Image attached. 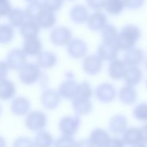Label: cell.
<instances>
[{"mask_svg": "<svg viewBox=\"0 0 147 147\" xmlns=\"http://www.w3.org/2000/svg\"><path fill=\"white\" fill-rule=\"evenodd\" d=\"M125 144L122 139L118 138H110L107 144V146H123Z\"/></svg>", "mask_w": 147, "mask_h": 147, "instance_id": "7bdbcfd3", "label": "cell"}, {"mask_svg": "<svg viewBox=\"0 0 147 147\" xmlns=\"http://www.w3.org/2000/svg\"><path fill=\"white\" fill-rule=\"evenodd\" d=\"M103 42L108 44H114L118 36L116 28L111 24H107L102 29Z\"/></svg>", "mask_w": 147, "mask_h": 147, "instance_id": "1f68e13d", "label": "cell"}, {"mask_svg": "<svg viewBox=\"0 0 147 147\" xmlns=\"http://www.w3.org/2000/svg\"><path fill=\"white\" fill-rule=\"evenodd\" d=\"M110 138L106 131L102 129L96 128L91 131L88 140L91 146H107Z\"/></svg>", "mask_w": 147, "mask_h": 147, "instance_id": "9a60e30c", "label": "cell"}, {"mask_svg": "<svg viewBox=\"0 0 147 147\" xmlns=\"http://www.w3.org/2000/svg\"><path fill=\"white\" fill-rule=\"evenodd\" d=\"M26 1L28 2H34V1H37V0H25Z\"/></svg>", "mask_w": 147, "mask_h": 147, "instance_id": "bcb514c9", "label": "cell"}, {"mask_svg": "<svg viewBox=\"0 0 147 147\" xmlns=\"http://www.w3.org/2000/svg\"><path fill=\"white\" fill-rule=\"evenodd\" d=\"M13 146H36L35 142H33L29 138L25 137H20L17 139L14 144Z\"/></svg>", "mask_w": 147, "mask_h": 147, "instance_id": "60d3db41", "label": "cell"}, {"mask_svg": "<svg viewBox=\"0 0 147 147\" xmlns=\"http://www.w3.org/2000/svg\"><path fill=\"white\" fill-rule=\"evenodd\" d=\"M141 132L142 137V140L145 143H147V123L142 126L141 129Z\"/></svg>", "mask_w": 147, "mask_h": 147, "instance_id": "f6af8a7d", "label": "cell"}, {"mask_svg": "<svg viewBox=\"0 0 147 147\" xmlns=\"http://www.w3.org/2000/svg\"><path fill=\"white\" fill-rule=\"evenodd\" d=\"M68 1H71V0H68Z\"/></svg>", "mask_w": 147, "mask_h": 147, "instance_id": "681fc988", "label": "cell"}, {"mask_svg": "<svg viewBox=\"0 0 147 147\" xmlns=\"http://www.w3.org/2000/svg\"><path fill=\"white\" fill-rule=\"evenodd\" d=\"M16 92L14 84L5 78L1 79L0 82V96L2 99H9L12 98Z\"/></svg>", "mask_w": 147, "mask_h": 147, "instance_id": "f1b7e54d", "label": "cell"}, {"mask_svg": "<svg viewBox=\"0 0 147 147\" xmlns=\"http://www.w3.org/2000/svg\"><path fill=\"white\" fill-rule=\"evenodd\" d=\"M60 95L53 90H45L41 96V102L43 106L49 110L56 109L60 103Z\"/></svg>", "mask_w": 147, "mask_h": 147, "instance_id": "4fadbf2b", "label": "cell"}, {"mask_svg": "<svg viewBox=\"0 0 147 147\" xmlns=\"http://www.w3.org/2000/svg\"><path fill=\"white\" fill-rule=\"evenodd\" d=\"M50 40L57 45H67L71 40V31L66 27L56 28L50 33Z\"/></svg>", "mask_w": 147, "mask_h": 147, "instance_id": "52a82bcc", "label": "cell"}, {"mask_svg": "<svg viewBox=\"0 0 147 147\" xmlns=\"http://www.w3.org/2000/svg\"><path fill=\"white\" fill-rule=\"evenodd\" d=\"M144 59V52L138 48H131L126 51L123 56V61L126 65L137 66Z\"/></svg>", "mask_w": 147, "mask_h": 147, "instance_id": "5bb4252c", "label": "cell"}, {"mask_svg": "<svg viewBox=\"0 0 147 147\" xmlns=\"http://www.w3.org/2000/svg\"><path fill=\"white\" fill-rule=\"evenodd\" d=\"M116 91L114 86L109 83L99 84L95 90V95L97 99L103 103L111 102L115 98Z\"/></svg>", "mask_w": 147, "mask_h": 147, "instance_id": "9c48e42d", "label": "cell"}, {"mask_svg": "<svg viewBox=\"0 0 147 147\" xmlns=\"http://www.w3.org/2000/svg\"><path fill=\"white\" fill-rule=\"evenodd\" d=\"M146 87H147V82H146Z\"/></svg>", "mask_w": 147, "mask_h": 147, "instance_id": "c3c4849f", "label": "cell"}, {"mask_svg": "<svg viewBox=\"0 0 147 147\" xmlns=\"http://www.w3.org/2000/svg\"><path fill=\"white\" fill-rule=\"evenodd\" d=\"M127 119L122 115H116L113 117L109 122V129L114 134L123 133L126 129Z\"/></svg>", "mask_w": 147, "mask_h": 147, "instance_id": "cb8c5ba5", "label": "cell"}, {"mask_svg": "<svg viewBox=\"0 0 147 147\" xmlns=\"http://www.w3.org/2000/svg\"><path fill=\"white\" fill-rule=\"evenodd\" d=\"M26 53L20 49H13L7 54L6 63L11 69H20L26 64Z\"/></svg>", "mask_w": 147, "mask_h": 147, "instance_id": "8992f818", "label": "cell"}, {"mask_svg": "<svg viewBox=\"0 0 147 147\" xmlns=\"http://www.w3.org/2000/svg\"><path fill=\"white\" fill-rule=\"evenodd\" d=\"M1 69H0V75H1V79H4L7 75L8 72V65L7 63H5L3 61H1Z\"/></svg>", "mask_w": 147, "mask_h": 147, "instance_id": "ee69618b", "label": "cell"}, {"mask_svg": "<svg viewBox=\"0 0 147 147\" xmlns=\"http://www.w3.org/2000/svg\"><path fill=\"white\" fill-rule=\"evenodd\" d=\"M146 69H147V60H146Z\"/></svg>", "mask_w": 147, "mask_h": 147, "instance_id": "7dc6e473", "label": "cell"}, {"mask_svg": "<svg viewBox=\"0 0 147 147\" xmlns=\"http://www.w3.org/2000/svg\"><path fill=\"white\" fill-rule=\"evenodd\" d=\"M11 10V5L9 0H1L0 2V15L1 16H7Z\"/></svg>", "mask_w": 147, "mask_h": 147, "instance_id": "b9f144b4", "label": "cell"}, {"mask_svg": "<svg viewBox=\"0 0 147 147\" xmlns=\"http://www.w3.org/2000/svg\"><path fill=\"white\" fill-rule=\"evenodd\" d=\"M30 109L29 101L24 97H18L13 100L11 104V110L17 115H23Z\"/></svg>", "mask_w": 147, "mask_h": 147, "instance_id": "603a6c76", "label": "cell"}, {"mask_svg": "<svg viewBox=\"0 0 147 147\" xmlns=\"http://www.w3.org/2000/svg\"><path fill=\"white\" fill-rule=\"evenodd\" d=\"M107 22L106 16L99 11H96L91 14L87 21L88 27L94 31L102 30L107 25Z\"/></svg>", "mask_w": 147, "mask_h": 147, "instance_id": "7c38bea8", "label": "cell"}, {"mask_svg": "<svg viewBox=\"0 0 147 147\" xmlns=\"http://www.w3.org/2000/svg\"><path fill=\"white\" fill-rule=\"evenodd\" d=\"M125 7L132 10L138 9L141 7L145 2V0H123Z\"/></svg>", "mask_w": 147, "mask_h": 147, "instance_id": "f35d334b", "label": "cell"}, {"mask_svg": "<svg viewBox=\"0 0 147 147\" xmlns=\"http://www.w3.org/2000/svg\"><path fill=\"white\" fill-rule=\"evenodd\" d=\"M57 56L51 52H40L37 57V64L44 68L53 67L57 62Z\"/></svg>", "mask_w": 147, "mask_h": 147, "instance_id": "83f0119b", "label": "cell"}, {"mask_svg": "<svg viewBox=\"0 0 147 147\" xmlns=\"http://www.w3.org/2000/svg\"><path fill=\"white\" fill-rule=\"evenodd\" d=\"M7 16L10 25L16 28L21 26L27 18L25 11L19 8L11 9Z\"/></svg>", "mask_w": 147, "mask_h": 147, "instance_id": "484cf974", "label": "cell"}, {"mask_svg": "<svg viewBox=\"0 0 147 147\" xmlns=\"http://www.w3.org/2000/svg\"><path fill=\"white\" fill-rule=\"evenodd\" d=\"M42 49L40 41L36 37L26 38L23 44V51L28 55H38Z\"/></svg>", "mask_w": 147, "mask_h": 147, "instance_id": "d4e9b609", "label": "cell"}, {"mask_svg": "<svg viewBox=\"0 0 147 147\" xmlns=\"http://www.w3.org/2000/svg\"><path fill=\"white\" fill-rule=\"evenodd\" d=\"M42 3L47 9L56 11L61 7L63 0H42Z\"/></svg>", "mask_w": 147, "mask_h": 147, "instance_id": "74e56055", "label": "cell"}, {"mask_svg": "<svg viewBox=\"0 0 147 147\" xmlns=\"http://www.w3.org/2000/svg\"><path fill=\"white\" fill-rule=\"evenodd\" d=\"M92 90L90 84L86 82H83L79 85V92L77 96H82L84 98H90L92 95Z\"/></svg>", "mask_w": 147, "mask_h": 147, "instance_id": "8d00e7d4", "label": "cell"}, {"mask_svg": "<svg viewBox=\"0 0 147 147\" xmlns=\"http://www.w3.org/2000/svg\"><path fill=\"white\" fill-rule=\"evenodd\" d=\"M79 85V84L73 80H65L59 87L58 94L63 98L74 99L78 94Z\"/></svg>", "mask_w": 147, "mask_h": 147, "instance_id": "ba28073f", "label": "cell"}, {"mask_svg": "<svg viewBox=\"0 0 147 147\" xmlns=\"http://www.w3.org/2000/svg\"><path fill=\"white\" fill-rule=\"evenodd\" d=\"M20 27V33L25 38L36 37L40 28L36 21L32 20L25 21Z\"/></svg>", "mask_w": 147, "mask_h": 147, "instance_id": "ffe728a7", "label": "cell"}, {"mask_svg": "<svg viewBox=\"0 0 147 147\" xmlns=\"http://www.w3.org/2000/svg\"><path fill=\"white\" fill-rule=\"evenodd\" d=\"M72 105L74 110L78 114H87L92 110V104L88 98L76 96L73 99Z\"/></svg>", "mask_w": 147, "mask_h": 147, "instance_id": "ac0fdd59", "label": "cell"}, {"mask_svg": "<svg viewBox=\"0 0 147 147\" xmlns=\"http://www.w3.org/2000/svg\"><path fill=\"white\" fill-rule=\"evenodd\" d=\"M56 20L54 11L45 7L37 17L36 21L41 28L48 29L53 26Z\"/></svg>", "mask_w": 147, "mask_h": 147, "instance_id": "44dd1931", "label": "cell"}, {"mask_svg": "<svg viewBox=\"0 0 147 147\" xmlns=\"http://www.w3.org/2000/svg\"><path fill=\"white\" fill-rule=\"evenodd\" d=\"M118 50L115 44L103 42L98 48V53L103 60L112 61L116 59L118 55Z\"/></svg>", "mask_w": 147, "mask_h": 147, "instance_id": "2e32d148", "label": "cell"}, {"mask_svg": "<svg viewBox=\"0 0 147 147\" xmlns=\"http://www.w3.org/2000/svg\"><path fill=\"white\" fill-rule=\"evenodd\" d=\"M47 123L45 114L39 111L30 112L26 117L25 124L26 127L33 131H39L42 129Z\"/></svg>", "mask_w": 147, "mask_h": 147, "instance_id": "277c9868", "label": "cell"}, {"mask_svg": "<svg viewBox=\"0 0 147 147\" xmlns=\"http://www.w3.org/2000/svg\"><path fill=\"white\" fill-rule=\"evenodd\" d=\"M34 142L37 146H49L53 143V137L49 133L41 131L36 134Z\"/></svg>", "mask_w": 147, "mask_h": 147, "instance_id": "d6a6232c", "label": "cell"}, {"mask_svg": "<svg viewBox=\"0 0 147 147\" xmlns=\"http://www.w3.org/2000/svg\"><path fill=\"white\" fill-rule=\"evenodd\" d=\"M13 29L10 25H1L0 26V42L2 44H7L13 38Z\"/></svg>", "mask_w": 147, "mask_h": 147, "instance_id": "836d02e7", "label": "cell"}, {"mask_svg": "<svg viewBox=\"0 0 147 147\" xmlns=\"http://www.w3.org/2000/svg\"><path fill=\"white\" fill-rule=\"evenodd\" d=\"M133 115L139 121H147V103H141L137 105L133 110Z\"/></svg>", "mask_w": 147, "mask_h": 147, "instance_id": "e575fe53", "label": "cell"}, {"mask_svg": "<svg viewBox=\"0 0 147 147\" xmlns=\"http://www.w3.org/2000/svg\"><path fill=\"white\" fill-rule=\"evenodd\" d=\"M119 98L125 105H132L137 99V92L133 86L127 85L122 87L119 91Z\"/></svg>", "mask_w": 147, "mask_h": 147, "instance_id": "4316f807", "label": "cell"}, {"mask_svg": "<svg viewBox=\"0 0 147 147\" xmlns=\"http://www.w3.org/2000/svg\"><path fill=\"white\" fill-rule=\"evenodd\" d=\"M126 64L124 61L115 59L112 61L109 66V74L110 76L114 80H118L123 78L126 71Z\"/></svg>", "mask_w": 147, "mask_h": 147, "instance_id": "7402d4cb", "label": "cell"}, {"mask_svg": "<svg viewBox=\"0 0 147 147\" xmlns=\"http://www.w3.org/2000/svg\"><path fill=\"white\" fill-rule=\"evenodd\" d=\"M105 0H86L88 6L95 11H99L104 6Z\"/></svg>", "mask_w": 147, "mask_h": 147, "instance_id": "ab89813d", "label": "cell"}, {"mask_svg": "<svg viewBox=\"0 0 147 147\" xmlns=\"http://www.w3.org/2000/svg\"><path fill=\"white\" fill-rule=\"evenodd\" d=\"M124 7L123 0H105L103 6L106 12L113 16L119 14Z\"/></svg>", "mask_w": 147, "mask_h": 147, "instance_id": "4dcf8cb0", "label": "cell"}, {"mask_svg": "<svg viewBox=\"0 0 147 147\" xmlns=\"http://www.w3.org/2000/svg\"><path fill=\"white\" fill-rule=\"evenodd\" d=\"M72 21L76 24H83L89 17L87 8L82 5H76L72 7L69 13Z\"/></svg>", "mask_w": 147, "mask_h": 147, "instance_id": "d6986e66", "label": "cell"}, {"mask_svg": "<svg viewBox=\"0 0 147 147\" xmlns=\"http://www.w3.org/2000/svg\"><path fill=\"white\" fill-rule=\"evenodd\" d=\"M142 73L136 66H130L126 68L123 79L127 85L134 86L138 84L141 80Z\"/></svg>", "mask_w": 147, "mask_h": 147, "instance_id": "e0dca14e", "label": "cell"}, {"mask_svg": "<svg viewBox=\"0 0 147 147\" xmlns=\"http://www.w3.org/2000/svg\"><path fill=\"white\" fill-rule=\"evenodd\" d=\"M38 66L33 63H26L20 70L19 78L20 80L26 84L35 83L39 79L41 74Z\"/></svg>", "mask_w": 147, "mask_h": 147, "instance_id": "7a4b0ae2", "label": "cell"}, {"mask_svg": "<svg viewBox=\"0 0 147 147\" xmlns=\"http://www.w3.org/2000/svg\"><path fill=\"white\" fill-rule=\"evenodd\" d=\"M67 52L70 57L79 59L84 56L87 51L86 43L79 38H74L67 44Z\"/></svg>", "mask_w": 147, "mask_h": 147, "instance_id": "30bf717a", "label": "cell"}, {"mask_svg": "<svg viewBox=\"0 0 147 147\" xmlns=\"http://www.w3.org/2000/svg\"><path fill=\"white\" fill-rule=\"evenodd\" d=\"M102 60L99 56L94 55L86 56L83 62L84 72L90 75L97 74L102 69Z\"/></svg>", "mask_w": 147, "mask_h": 147, "instance_id": "8fae6325", "label": "cell"}, {"mask_svg": "<svg viewBox=\"0 0 147 147\" xmlns=\"http://www.w3.org/2000/svg\"><path fill=\"white\" fill-rule=\"evenodd\" d=\"M78 142L73 139L71 136H65L57 138L54 142L56 146H76Z\"/></svg>", "mask_w": 147, "mask_h": 147, "instance_id": "d590c367", "label": "cell"}, {"mask_svg": "<svg viewBox=\"0 0 147 147\" xmlns=\"http://www.w3.org/2000/svg\"><path fill=\"white\" fill-rule=\"evenodd\" d=\"M80 118L78 115L63 117L59 121V128L63 135L72 136L78 130Z\"/></svg>", "mask_w": 147, "mask_h": 147, "instance_id": "3957f363", "label": "cell"}, {"mask_svg": "<svg viewBox=\"0 0 147 147\" xmlns=\"http://www.w3.org/2000/svg\"><path fill=\"white\" fill-rule=\"evenodd\" d=\"M45 7L43 3L37 1L30 2L25 10L27 18L28 20L36 21L37 17Z\"/></svg>", "mask_w": 147, "mask_h": 147, "instance_id": "f546056e", "label": "cell"}, {"mask_svg": "<svg viewBox=\"0 0 147 147\" xmlns=\"http://www.w3.org/2000/svg\"><path fill=\"white\" fill-rule=\"evenodd\" d=\"M140 36L141 31L138 26L127 25L118 34L115 44L119 50L127 51L134 46Z\"/></svg>", "mask_w": 147, "mask_h": 147, "instance_id": "6da1fadb", "label": "cell"}, {"mask_svg": "<svg viewBox=\"0 0 147 147\" xmlns=\"http://www.w3.org/2000/svg\"><path fill=\"white\" fill-rule=\"evenodd\" d=\"M122 140L125 144L134 146H145V143L140 129L137 127H129L126 129L122 134Z\"/></svg>", "mask_w": 147, "mask_h": 147, "instance_id": "5b68a950", "label": "cell"}]
</instances>
